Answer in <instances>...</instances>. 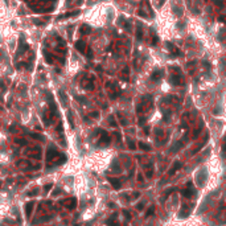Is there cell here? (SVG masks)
Returning a JSON list of instances; mask_svg holds the SVG:
<instances>
[{"mask_svg":"<svg viewBox=\"0 0 226 226\" xmlns=\"http://www.w3.org/2000/svg\"><path fill=\"white\" fill-rule=\"evenodd\" d=\"M161 77H163V73H161L160 70H156V71L152 73V79H153V81H159Z\"/></svg>","mask_w":226,"mask_h":226,"instance_id":"obj_5","label":"cell"},{"mask_svg":"<svg viewBox=\"0 0 226 226\" xmlns=\"http://www.w3.org/2000/svg\"><path fill=\"white\" fill-rule=\"evenodd\" d=\"M108 181L112 184V186H114L115 189H119L121 188V181L117 180V179H108Z\"/></svg>","mask_w":226,"mask_h":226,"instance_id":"obj_4","label":"cell"},{"mask_svg":"<svg viewBox=\"0 0 226 226\" xmlns=\"http://www.w3.org/2000/svg\"><path fill=\"white\" fill-rule=\"evenodd\" d=\"M31 136H32L33 139H39V140L42 139V136H41V135H37V134H31Z\"/></svg>","mask_w":226,"mask_h":226,"instance_id":"obj_14","label":"cell"},{"mask_svg":"<svg viewBox=\"0 0 226 226\" xmlns=\"http://www.w3.org/2000/svg\"><path fill=\"white\" fill-rule=\"evenodd\" d=\"M86 54H87V58H93V50L91 49H89Z\"/></svg>","mask_w":226,"mask_h":226,"instance_id":"obj_16","label":"cell"},{"mask_svg":"<svg viewBox=\"0 0 226 226\" xmlns=\"http://www.w3.org/2000/svg\"><path fill=\"white\" fill-rule=\"evenodd\" d=\"M57 131H58V132H62V123H60V124H58V127H57Z\"/></svg>","mask_w":226,"mask_h":226,"instance_id":"obj_20","label":"cell"},{"mask_svg":"<svg viewBox=\"0 0 226 226\" xmlns=\"http://www.w3.org/2000/svg\"><path fill=\"white\" fill-rule=\"evenodd\" d=\"M58 156H60L58 151H57L56 148L50 147V148L48 150V153H46V160H48V161H50L52 159H56V157H58Z\"/></svg>","mask_w":226,"mask_h":226,"instance_id":"obj_1","label":"cell"},{"mask_svg":"<svg viewBox=\"0 0 226 226\" xmlns=\"http://www.w3.org/2000/svg\"><path fill=\"white\" fill-rule=\"evenodd\" d=\"M139 147H140L142 150H146V151L151 150V147H150V146H147V144H144V143H139Z\"/></svg>","mask_w":226,"mask_h":226,"instance_id":"obj_11","label":"cell"},{"mask_svg":"<svg viewBox=\"0 0 226 226\" xmlns=\"http://www.w3.org/2000/svg\"><path fill=\"white\" fill-rule=\"evenodd\" d=\"M52 188H53V184H48V185H45V186H44V190H45V193H48V192H49Z\"/></svg>","mask_w":226,"mask_h":226,"instance_id":"obj_13","label":"cell"},{"mask_svg":"<svg viewBox=\"0 0 226 226\" xmlns=\"http://www.w3.org/2000/svg\"><path fill=\"white\" fill-rule=\"evenodd\" d=\"M110 124H111L112 127H115V126H117V123L114 122V118H112V117H110Z\"/></svg>","mask_w":226,"mask_h":226,"instance_id":"obj_15","label":"cell"},{"mask_svg":"<svg viewBox=\"0 0 226 226\" xmlns=\"http://www.w3.org/2000/svg\"><path fill=\"white\" fill-rule=\"evenodd\" d=\"M75 48H77V50H78V52H81L82 54H85V50H86V45H85V41H82V40L77 41V42H75Z\"/></svg>","mask_w":226,"mask_h":226,"instance_id":"obj_3","label":"cell"},{"mask_svg":"<svg viewBox=\"0 0 226 226\" xmlns=\"http://www.w3.org/2000/svg\"><path fill=\"white\" fill-rule=\"evenodd\" d=\"M61 204H64L68 209H74L77 206V200L75 198H68V200L61 201Z\"/></svg>","mask_w":226,"mask_h":226,"instance_id":"obj_2","label":"cell"},{"mask_svg":"<svg viewBox=\"0 0 226 226\" xmlns=\"http://www.w3.org/2000/svg\"><path fill=\"white\" fill-rule=\"evenodd\" d=\"M16 143H17V144H20V146H25V144H27L25 139H16Z\"/></svg>","mask_w":226,"mask_h":226,"instance_id":"obj_12","label":"cell"},{"mask_svg":"<svg viewBox=\"0 0 226 226\" xmlns=\"http://www.w3.org/2000/svg\"><path fill=\"white\" fill-rule=\"evenodd\" d=\"M152 213H153V208H151V209H150V210L147 211V215H151Z\"/></svg>","mask_w":226,"mask_h":226,"instance_id":"obj_22","label":"cell"},{"mask_svg":"<svg viewBox=\"0 0 226 226\" xmlns=\"http://www.w3.org/2000/svg\"><path fill=\"white\" fill-rule=\"evenodd\" d=\"M33 202H28L27 204V206H25V213H27V215L29 217L31 215V213H32V210H33Z\"/></svg>","mask_w":226,"mask_h":226,"instance_id":"obj_6","label":"cell"},{"mask_svg":"<svg viewBox=\"0 0 226 226\" xmlns=\"http://www.w3.org/2000/svg\"><path fill=\"white\" fill-rule=\"evenodd\" d=\"M77 15H79V11H75V12H70V13H66V15H61V16H58V20H61V19H65V17H71V16H77Z\"/></svg>","mask_w":226,"mask_h":226,"instance_id":"obj_7","label":"cell"},{"mask_svg":"<svg viewBox=\"0 0 226 226\" xmlns=\"http://www.w3.org/2000/svg\"><path fill=\"white\" fill-rule=\"evenodd\" d=\"M81 33H82V35L90 33V27H89V25H82V27H81Z\"/></svg>","mask_w":226,"mask_h":226,"instance_id":"obj_8","label":"cell"},{"mask_svg":"<svg viewBox=\"0 0 226 226\" xmlns=\"http://www.w3.org/2000/svg\"><path fill=\"white\" fill-rule=\"evenodd\" d=\"M60 192H61V189H60V188H57V189L53 192V196H58V193H60Z\"/></svg>","mask_w":226,"mask_h":226,"instance_id":"obj_19","label":"cell"},{"mask_svg":"<svg viewBox=\"0 0 226 226\" xmlns=\"http://www.w3.org/2000/svg\"><path fill=\"white\" fill-rule=\"evenodd\" d=\"M45 57H46V62H48V64H52V62H53V58H52V56H50L49 53L45 52Z\"/></svg>","mask_w":226,"mask_h":226,"instance_id":"obj_10","label":"cell"},{"mask_svg":"<svg viewBox=\"0 0 226 226\" xmlns=\"http://www.w3.org/2000/svg\"><path fill=\"white\" fill-rule=\"evenodd\" d=\"M98 115H99V114H98V112H97V111H95V112H91V117H93V118H97Z\"/></svg>","mask_w":226,"mask_h":226,"instance_id":"obj_21","label":"cell"},{"mask_svg":"<svg viewBox=\"0 0 226 226\" xmlns=\"http://www.w3.org/2000/svg\"><path fill=\"white\" fill-rule=\"evenodd\" d=\"M136 36H138V40H142V36H143V35H142V29L138 31V35H136Z\"/></svg>","mask_w":226,"mask_h":226,"instance_id":"obj_18","label":"cell"},{"mask_svg":"<svg viewBox=\"0 0 226 226\" xmlns=\"http://www.w3.org/2000/svg\"><path fill=\"white\" fill-rule=\"evenodd\" d=\"M172 82L175 85H180L181 83V79H180V77H172Z\"/></svg>","mask_w":226,"mask_h":226,"instance_id":"obj_9","label":"cell"},{"mask_svg":"<svg viewBox=\"0 0 226 226\" xmlns=\"http://www.w3.org/2000/svg\"><path fill=\"white\" fill-rule=\"evenodd\" d=\"M36 193H39V189H33L29 192V196H36Z\"/></svg>","mask_w":226,"mask_h":226,"instance_id":"obj_17","label":"cell"}]
</instances>
